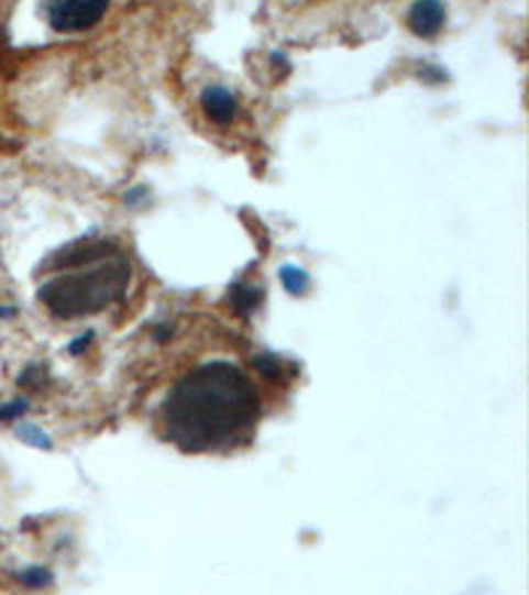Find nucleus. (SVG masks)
<instances>
[{"label":"nucleus","mask_w":529,"mask_h":595,"mask_svg":"<svg viewBox=\"0 0 529 595\" xmlns=\"http://www.w3.org/2000/svg\"><path fill=\"white\" fill-rule=\"evenodd\" d=\"M260 416L250 376L228 361L201 363L169 389L159 423L180 450L205 453L244 440Z\"/></svg>","instance_id":"1"},{"label":"nucleus","mask_w":529,"mask_h":595,"mask_svg":"<svg viewBox=\"0 0 529 595\" xmlns=\"http://www.w3.org/2000/svg\"><path fill=\"white\" fill-rule=\"evenodd\" d=\"M130 284V265L117 257L96 263L93 267L69 276H56L45 280L37 291L41 302L58 318L93 316L125 294Z\"/></svg>","instance_id":"2"},{"label":"nucleus","mask_w":529,"mask_h":595,"mask_svg":"<svg viewBox=\"0 0 529 595\" xmlns=\"http://www.w3.org/2000/svg\"><path fill=\"white\" fill-rule=\"evenodd\" d=\"M109 5L103 0H58V3L45 5L51 27L64 32H77L93 27L107 14Z\"/></svg>","instance_id":"3"},{"label":"nucleus","mask_w":529,"mask_h":595,"mask_svg":"<svg viewBox=\"0 0 529 595\" xmlns=\"http://www.w3.org/2000/svg\"><path fill=\"white\" fill-rule=\"evenodd\" d=\"M201 109L207 111V117L218 125H228L239 117V101L231 90L223 88V85H209L201 93Z\"/></svg>","instance_id":"4"},{"label":"nucleus","mask_w":529,"mask_h":595,"mask_svg":"<svg viewBox=\"0 0 529 595\" xmlns=\"http://www.w3.org/2000/svg\"><path fill=\"white\" fill-rule=\"evenodd\" d=\"M445 24V5L427 0V3H416L408 11V27L416 32L418 37H432Z\"/></svg>","instance_id":"5"},{"label":"nucleus","mask_w":529,"mask_h":595,"mask_svg":"<svg viewBox=\"0 0 529 595\" xmlns=\"http://www.w3.org/2000/svg\"><path fill=\"white\" fill-rule=\"evenodd\" d=\"M280 284H284V289L294 294V297H302V294H307V289H310V278H307V273L302 271V267H294V265L280 267Z\"/></svg>","instance_id":"6"},{"label":"nucleus","mask_w":529,"mask_h":595,"mask_svg":"<svg viewBox=\"0 0 529 595\" xmlns=\"http://www.w3.org/2000/svg\"><path fill=\"white\" fill-rule=\"evenodd\" d=\"M16 434L22 437L24 442L35 444V448H45V450L51 448V440H48V437H45L43 431L37 429V427H22V429H16Z\"/></svg>","instance_id":"7"},{"label":"nucleus","mask_w":529,"mask_h":595,"mask_svg":"<svg viewBox=\"0 0 529 595\" xmlns=\"http://www.w3.org/2000/svg\"><path fill=\"white\" fill-rule=\"evenodd\" d=\"M19 580H22L24 585L41 587V585H48V582H51V572H48V569H27V572L19 574Z\"/></svg>","instance_id":"8"},{"label":"nucleus","mask_w":529,"mask_h":595,"mask_svg":"<svg viewBox=\"0 0 529 595\" xmlns=\"http://www.w3.org/2000/svg\"><path fill=\"white\" fill-rule=\"evenodd\" d=\"M24 410H27V403H24V400H16V403L3 405V408H0V421H9V418L22 416Z\"/></svg>","instance_id":"9"}]
</instances>
